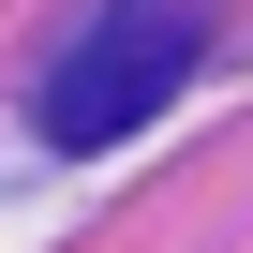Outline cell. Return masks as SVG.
I'll use <instances>...</instances> for the list:
<instances>
[{"label": "cell", "mask_w": 253, "mask_h": 253, "mask_svg": "<svg viewBox=\"0 0 253 253\" xmlns=\"http://www.w3.org/2000/svg\"><path fill=\"white\" fill-rule=\"evenodd\" d=\"M194 60H209V15L194 0H104V15L75 30V60H60V89H45V134L60 149L149 134V119L194 89Z\"/></svg>", "instance_id": "6da1fadb"}]
</instances>
